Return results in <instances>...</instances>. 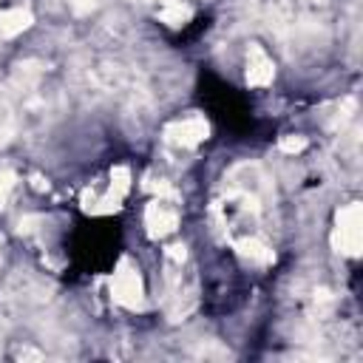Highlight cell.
I'll return each mask as SVG.
<instances>
[{
  "label": "cell",
  "instance_id": "1",
  "mask_svg": "<svg viewBox=\"0 0 363 363\" xmlns=\"http://www.w3.org/2000/svg\"><path fill=\"white\" fill-rule=\"evenodd\" d=\"M337 247L346 255H357L360 250V207L349 204L337 213Z\"/></svg>",
  "mask_w": 363,
  "mask_h": 363
},
{
  "label": "cell",
  "instance_id": "2",
  "mask_svg": "<svg viewBox=\"0 0 363 363\" xmlns=\"http://www.w3.org/2000/svg\"><path fill=\"white\" fill-rule=\"evenodd\" d=\"M111 289H113V298L125 306H139L142 303V281H139V272L128 261L116 269V275L111 281Z\"/></svg>",
  "mask_w": 363,
  "mask_h": 363
},
{
  "label": "cell",
  "instance_id": "3",
  "mask_svg": "<svg viewBox=\"0 0 363 363\" xmlns=\"http://www.w3.org/2000/svg\"><path fill=\"white\" fill-rule=\"evenodd\" d=\"M164 133H167V142L182 145V147H193L201 139H207V122L201 116H184V119L173 122Z\"/></svg>",
  "mask_w": 363,
  "mask_h": 363
},
{
  "label": "cell",
  "instance_id": "4",
  "mask_svg": "<svg viewBox=\"0 0 363 363\" xmlns=\"http://www.w3.org/2000/svg\"><path fill=\"white\" fill-rule=\"evenodd\" d=\"M145 224H147V230H150V235H167V233H173L176 230V224H179V213L167 204V201H150L147 204V213H145Z\"/></svg>",
  "mask_w": 363,
  "mask_h": 363
},
{
  "label": "cell",
  "instance_id": "5",
  "mask_svg": "<svg viewBox=\"0 0 363 363\" xmlns=\"http://www.w3.org/2000/svg\"><path fill=\"white\" fill-rule=\"evenodd\" d=\"M272 74H275L272 60L258 45H252L250 48V62H247V82L250 85H267L272 79Z\"/></svg>",
  "mask_w": 363,
  "mask_h": 363
},
{
  "label": "cell",
  "instance_id": "6",
  "mask_svg": "<svg viewBox=\"0 0 363 363\" xmlns=\"http://www.w3.org/2000/svg\"><path fill=\"white\" fill-rule=\"evenodd\" d=\"M28 26H31V14L23 11V9H11V11H3V14H0V31H3L6 37L20 34V31H26Z\"/></svg>",
  "mask_w": 363,
  "mask_h": 363
},
{
  "label": "cell",
  "instance_id": "7",
  "mask_svg": "<svg viewBox=\"0 0 363 363\" xmlns=\"http://www.w3.org/2000/svg\"><path fill=\"white\" fill-rule=\"evenodd\" d=\"M14 184H17V179H14V173H9V170H3L0 173V207L9 201V196H11V190H14Z\"/></svg>",
  "mask_w": 363,
  "mask_h": 363
},
{
  "label": "cell",
  "instance_id": "8",
  "mask_svg": "<svg viewBox=\"0 0 363 363\" xmlns=\"http://www.w3.org/2000/svg\"><path fill=\"white\" fill-rule=\"evenodd\" d=\"M303 147H306V139L303 136H286V139H281V150H286V153H298Z\"/></svg>",
  "mask_w": 363,
  "mask_h": 363
},
{
  "label": "cell",
  "instance_id": "9",
  "mask_svg": "<svg viewBox=\"0 0 363 363\" xmlns=\"http://www.w3.org/2000/svg\"><path fill=\"white\" fill-rule=\"evenodd\" d=\"M159 3H164V6H167V3H173V0H159Z\"/></svg>",
  "mask_w": 363,
  "mask_h": 363
}]
</instances>
